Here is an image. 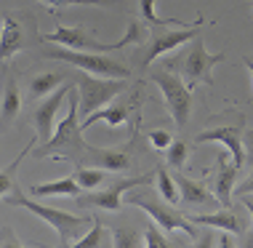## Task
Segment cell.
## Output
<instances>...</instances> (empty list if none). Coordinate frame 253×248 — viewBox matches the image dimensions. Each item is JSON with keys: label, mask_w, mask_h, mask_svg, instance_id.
<instances>
[{"label": "cell", "mask_w": 253, "mask_h": 248, "mask_svg": "<svg viewBox=\"0 0 253 248\" xmlns=\"http://www.w3.org/2000/svg\"><path fill=\"white\" fill-rule=\"evenodd\" d=\"M176 184H179L184 205H213V203H218V198L211 195L200 182H192V179H187V176L179 174V176H176Z\"/></svg>", "instance_id": "17"}, {"label": "cell", "mask_w": 253, "mask_h": 248, "mask_svg": "<svg viewBox=\"0 0 253 248\" xmlns=\"http://www.w3.org/2000/svg\"><path fill=\"white\" fill-rule=\"evenodd\" d=\"M126 91V78H99V75H80L78 78V96H80V115H91Z\"/></svg>", "instance_id": "8"}, {"label": "cell", "mask_w": 253, "mask_h": 248, "mask_svg": "<svg viewBox=\"0 0 253 248\" xmlns=\"http://www.w3.org/2000/svg\"><path fill=\"white\" fill-rule=\"evenodd\" d=\"M88 144L83 139V123H80V96L78 91H70V109L61 118V123L53 131L48 142H43L32 152V157H53V160H72L80 163V157L88 152Z\"/></svg>", "instance_id": "1"}, {"label": "cell", "mask_w": 253, "mask_h": 248, "mask_svg": "<svg viewBox=\"0 0 253 248\" xmlns=\"http://www.w3.org/2000/svg\"><path fill=\"white\" fill-rule=\"evenodd\" d=\"M70 91L72 88L70 86H61V88H56L53 94H48V99H43L38 104V109H35V115H32V123H35V128H38V139H40V144L43 142H48L51 136H53V118H56V112L61 109V104H64V99L70 96Z\"/></svg>", "instance_id": "12"}, {"label": "cell", "mask_w": 253, "mask_h": 248, "mask_svg": "<svg viewBox=\"0 0 253 248\" xmlns=\"http://www.w3.org/2000/svg\"><path fill=\"white\" fill-rule=\"evenodd\" d=\"M155 182H157V190H160V198H166L168 203H179L181 200L176 176H168V171L163 168V165H157V168H155Z\"/></svg>", "instance_id": "25"}, {"label": "cell", "mask_w": 253, "mask_h": 248, "mask_svg": "<svg viewBox=\"0 0 253 248\" xmlns=\"http://www.w3.org/2000/svg\"><path fill=\"white\" fill-rule=\"evenodd\" d=\"M195 142L197 144H205V142H221L224 147L229 149V155H232V163L237 165V168H243V163H245V142H243V131L240 128H232V126H221V128H208V131H203V134H197L195 136Z\"/></svg>", "instance_id": "13"}, {"label": "cell", "mask_w": 253, "mask_h": 248, "mask_svg": "<svg viewBox=\"0 0 253 248\" xmlns=\"http://www.w3.org/2000/svg\"><path fill=\"white\" fill-rule=\"evenodd\" d=\"M144 238H147V246H149V248H168V246H170L168 240H166V235H163V232H157L155 227H147Z\"/></svg>", "instance_id": "32"}, {"label": "cell", "mask_w": 253, "mask_h": 248, "mask_svg": "<svg viewBox=\"0 0 253 248\" xmlns=\"http://www.w3.org/2000/svg\"><path fill=\"white\" fill-rule=\"evenodd\" d=\"M0 246H24V243H19L11 230H0Z\"/></svg>", "instance_id": "34"}, {"label": "cell", "mask_w": 253, "mask_h": 248, "mask_svg": "<svg viewBox=\"0 0 253 248\" xmlns=\"http://www.w3.org/2000/svg\"><path fill=\"white\" fill-rule=\"evenodd\" d=\"M139 11H141V19H144L147 24H152V27H200L205 24V19L203 16H197L195 22H181V19H166V16H157V0H139Z\"/></svg>", "instance_id": "21"}, {"label": "cell", "mask_w": 253, "mask_h": 248, "mask_svg": "<svg viewBox=\"0 0 253 248\" xmlns=\"http://www.w3.org/2000/svg\"><path fill=\"white\" fill-rule=\"evenodd\" d=\"M187 155H189V147L187 142H170V147L166 149V160L168 165H173V168H184V163H187Z\"/></svg>", "instance_id": "27"}, {"label": "cell", "mask_w": 253, "mask_h": 248, "mask_svg": "<svg viewBox=\"0 0 253 248\" xmlns=\"http://www.w3.org/2000/svg\"><path fill=\"white\" fill-rule=\"evenodd\" d=\"M101 240H104V227H101V222H93V230L85 238L75 240L72 246L75 248H96V246H101Z\"/></svg>", "instance_id": "29"}, {"label": "cell", "mask_w": 253, "mask_h": 248, "mask_svg": "<svg viewBox=\"0 0 253 248\" xmlns=\"http://www.w3.org/2000/svg\"><path fill=\"white\" fill-rule=\"evenodd\" d=\"M19 107H22V96H19L16 80L8 78L3 83V99H0V131L8 126V123H13Z\"/></svg>", "instance_id": "20"}, {"label": "cell", "mask_w": 253, "mask_h": 248, "mask_svg": "<svg viewBox=\"0 0 253 248\" xmlns=\"http://www.w3.org/2000/svg\"><path fill=\"white\" fill-rule=\"evenodd\" d=\"M43 5H48V11L64 8V5H115L120 0H40Z\"/></svg>", "instance_id": "28"}, {"label": "cell", "mask_w": 253, "mask_h": 248, "mask_svg": "<svg viewBox=\"0 0 253 248\" xmlns=\"http://www.w3.org/2000/svg\"><path fill=\"white\" fill-rule=\"evenodd\" d=\"M136 101V96L131 94L128 99H118V101H109V104H104L101 109H96V112L85 115L83 120V131L91 128L93 123H109V126H123V123L128 120V115H131V104Z\"/></svg>", "instance_id": "15"}, {"label": "cell", "mask_w": 253, "mask_h": 248, "mask_svg": "<svg viewBox=\"0 0 253 248\" xmlns=\"http://www.w3.org/2000/svg\"><path fill=\"white\" fill-rule=\"evenodd\" d=\"M155 182V171L152 174H141V176H128V179H112L104 190L93 192L88 190L85 195H78L75 198V205L80 208H104V211H118L123 203V195L133 187H147V184Z\"/></svg>", "instance_id": "7"}, {"label": "cell", "mask_w": 253, "mask_h": 248, "mask_svg": "<svg viewBox=\"0 0 253 248\" xmlns=\"http://www.w3.org/2000/svg\"><path fill=\"white\" fill-rule=\"evenodd\" d=\"M133 144H136V131L123 147H93L91 144L78 165H93V168H101V171L123 174L133 165Z\"/></svg>", "instance_id": "11"}, {"label": "cell", "mask_w": 253, "mask_h": 248, "mask_svg": "<svg viewBox=\"0 0 253 248\" xmlns=\"http://www.w3.org/2000/svg\"><path fill=\"white\" fill-rule=\"evenodd\" d=\"M243 61H245V67H248V70H251V78H253V59H251V56H245Z\"/></svg>", "instance_id": "38"}, {"label": "cell", "mask_w": 253, "mask_h": 248, "mask_svg": "<svg viewBox=\"0 0 253 248\" xmlns=\"http://www.w3.org/2000/svg\"><path fill=\"white\" fill-rule=\"evenodd\" d=\"M243 142H245V149H248V155L253 157V128L243 131Z\"/></svg>", "instance_id": "35"}, {"label": "cell", "mask_w": 253, "mask_h": 248, "mask_svg": "<svg viewBox=\"0 0 253 248\" xmlns=\"http://www.w3.org/2000/svg\"><path fill=\"white\" fill-rule=\"evenodd\" d=\"M243 246H245V248H253V232H251V235H245V240H243Z\"/></svg>", "instance_id": "37"}, {"label": "cell", "mask_w": 253, "mask_h": 248, "mask_svg": "<svg viewBox=\"0 0 253 248\" xmlns=\"http://www.w3.org/2000/svg\"><path fill=\"white\" fill-rule=\"evenodd\" d=\"M141 43H147V27L141 22H131L126 27V35H123L118 43H104L101 46V53L115 51V48H126V46H141Z\"/></svg>", "instance_id": "23"}, {"label": "cell", "mask_w": 253, "mask_h": 248, "mask_svg": "<svg viewBox=\"0 0 253 248\" xmlns=\"http://www.w3.org/2000/svg\"><path fill=\"white\" fill-rule=\"evenodd\" d=\"M112 238H115V246L118 248H133L136 246V232L131 230H112Z\"/></svg>", "instance_id": "30"}, {"label": "cell", "mask_w": 253, "mask_h": 248, "mask_svg": "<svg viewBox=\"0 0 253 248\" xmlns=\"http://www.w3.org/2000/svg\"><path fill=\"white\" fill-rule=\"evenodd\" d=\"M30 152H32V142L27 144V147H24L16 157H13V160L5 165V168H0V198L8 195V192L16 187V171H19V165H22V160H24V157L30 155Z\"/></svg>", "instance_id": "22"}, {"label": "cell", "mask_w": 253, "mask_h": 248, "mask_svg": "<svg viewBox=\"0 0 253 248\" xmlns=\"http://www.w3.org/2000/svg\"><path fill=\"white\" fill-rule=\"evenodd\" d=\"M237 165L227 160V155H218L216 160V179H213V190H216V198H218V205L221 208H229L232 203V192H235V179H237Z\"/></svg>", "instance_id": "16"}, {"label": "cell", "mask_w": 253, "mask_h": 248, "mask_svg": "<svg viewBox=\"0 0 253 248\" xmlns=\"http://www.w3.org/2000/svg\"><path fill=\"white\" fill-rule=\"evenodd\" d=\"M195 224H203V227H218V230H227L232 235H243V224L240 219L235 216L232 211H216V213H195V216H189Z\"/></svg>", "instance_id": "18"}, {"label": "cell", "mask_w": 253, "mask_h": 248, "mask_svg": "<svg viewBox=\"0 0 253 248\" xmlns=\"http://www.w3.org/2000/svg\"><path fill=\"white\" fill-rule=\"evenodd\" d=\"M43 43L48 46H67V48H91V51H99L101 53V46L96 38H93L91 27H83V24H75V27H59L56 32L51 35H43Z\"/></svg>", "instance_id": "14"}, {"label": "cell", "mask_w": 253, "mask_h": 248, "mask_svg": "<svg viewBox=\"0 0 253 248\" xmlns=\"http://www.w3.org/2000/svg\"><path fill=\"white\" fill-rule=\"evenodd\" d=\"M224 61V53H208V48L203 43V32L189 40V51L181 59V70L187 78V86L195 88L205 83V86H213V67Z\"/></svg>", "instance_id": "9"}, {"label": "cell", "mask_w": 253, "mask_h": 248, "mask_svg": "<svg viewBox=\"0 0 253 248\" xmlns=\"http://www.w3.org/2000/svg\"><path fill=\"white\" fill-rule=\"evenodd\" d=\"M170 142H173V136L168 134V131H152V134H149V144H152L155 149H168L170 147Z\"/></svg>", "instance_id": "31"}, {"label": "cell", "mask_w": 253, "mask_h": 248, "mask_svg": "<svg viewBox=\"0 0 253 248\" xmlns=\"http://www.w3.org/2000/svg\"><path fill=\"white\" fill-rule=\"evenodd\" d=\"M149 78H152V83H157V88L163 91V99H166V107H168L173 123L179 128H184L189 123V109H192V88H189L179 75H173L168 70H152Z\"/></svg>", "instance_id": "6"}, {"label": "cell", "mask_w": 253, "mask_h": 248, "mask_svg": "<svg viewBox=\"0 0 253 248\" xmlns=\"http://www.w3.org/2000/svg\"><path fill=\"white\" fill-rule=\"evenodd\" d=\"M45 59H56V61H67V64L78 67V70L83 72H91V75H99V78H131V70H126V67L120 64V61L115 59H107L104 53L99 51H78V48H43Z\"/></svg>", "instance_id": "4"}, {"label": "cell", "mask_w": 253, "mask_h": 248, "mask_svg": "<svg viewBox=\"0 0 253 248\" xmlns=\"http://www.w3.org/2000/svg\"><path fill=\"white\" fill-rule=\"evenodd\" d=\"M107 171H101V168H93V165H78V171H75V179L80 182V187L83 190H96L104 184V176Z\"/></svg>", "instance_id": "26"}, {"label": "cell", "mask_w": 253, "mask_h": 248, "mask_svg": "<svg viewBox=\"0 0 253 248\" xmlns=\"http://www.w3.org/2000/svg\"><path fill=\"white\" fill-rule=\"evenodd\" d=\"M235 195H237V198H240V195H253V174L245 179L243 184H237V187H235Z\"/></svg>", "instance_id": "33"}, {"label": "cell", "mask_w": 253, "mask_h": 248, "mask_svg": "<svg viewBox=\"0 0 253 248\" xmlns=\"http://www.w3.org/2000/svg\"><path fill=\"white\" fill-rule=\"evenodd\" d=\"M3 200L8 205H19V208H27L32 211L35 216H40L45 224H51L59 235V246H70L75 238L80 235V230L88 224L91 216H75V213H67V211H59V208H48L43 203H35L30 198H24V192L19 190V184L11 190V195H3Z\"/></svg>", "instance_id": "2"}, {"label": "cell", "mask_w": 253, "mask_h": 248, "mask_svg": "<svg viewBox=\"0 0 253 248\" xmlns=\"http://www.w3.org/2000/svg\"><path fill=\"white\" fill-rule=\"evenodd\" d=\"M200 27H187V30L181 27V30H173V32L163 30V27H155V30H152V40L139 46V53H136V67L147 70V67L152 64L157 56H163V53H168V51H173V48L189 43L195 35H200Z\"/></svg>", "instance_id": "10"}, {"label": "cell", "mask_w": 253, "mask_h": 248, "mask_svg": "<svg viewBox=\"0 0 253 248\" xmlns=\"http://www.w3.org/2000/svg\"><path fill=\"white\" fill-rule=\"evenodd\" d=\"M240 200H243V205H245V208H248L251 219H253V198H251V195H240Z\"/></svg>", "instance_id": "36"}, {"label": "cell", "mask_w": 253, "mask_h": 248, "mask_svg": "<svg viewBox=\"0 0 253 248\" xmlns=\"http://www.w3.org/2000/svg\"><path fill=\"white\" fill-rule=\"evenodd\" d=\"M126 203L128 205H136V208H141V211H147L149 216L157 222V227H163L166 232H184V235H189L192 240H197L200 235H197V230H195V222L189 216H184V213H179L173 208V203H163L160 198H155V195H149V192H133V195H128L126 198Z\"/></svg>", "instance_id": "5"}, {"label": "cell", "mask_w": 253, "mask_h": 248, "mask_svg": "<svg viewBox=\"0 0 253 248\" xmlns=\"http://www.w3.org/2000/svg\"><path fill=\"white\" fill-rule=\"evenodd\" d=\"M80 182L75 176H64V179H56V182H48V184H32L30 192L35 198H45V195H61V198H78L80 195Z\"/></svg>", "instance_id": "19"}, {"label": "cell", "mask_w": 253, "mask_h": 248, "mask_svg": "<svg viewBox=\"0 0 253 248\" xmlns=\"http://www.w3.org/2000/svg\"><path fill=\"white\" fill-rule=\"evenodd\" d=\"M0 24H3L0 27V61H8L24 48L43 43V35L38 32V19L30 11L3 13Z\"/></svg>", "instance_id": "3"}, {"label": "cell", "mask_w": 253, "mask_h": 248, "mask_svg": "<svg viewBox=\"0 0 253 248\" xmlns=\"http://www.w3.org/2000/svg\"><path fill=\"white\" fill-rule=\"evenodd\" d=\"M61 83V75L56 72H40L30 78V96L32 99H40V96H48L51 91H56Z\"/></svg>", "instance_id": "24"}]
</instances>
